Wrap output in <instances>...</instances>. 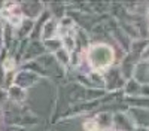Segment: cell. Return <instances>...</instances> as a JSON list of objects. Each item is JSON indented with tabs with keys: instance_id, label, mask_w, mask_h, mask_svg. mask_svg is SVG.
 Returning a JSON list of instances; mask_svg holds the SVG:
<instances>
[{
	"instance_id": "obj_10",
	"label": "cell",
	"mask_w": 149,
	"mask_h": 131,
	"mask_svg": "<svg viewBox=\"0 0 149 131\" xmlns=\"http://www.w3.org/2000/svg\"><path fill=\"white\" fill-rule=\"evenodd\" d=\"M43 48H45V49H48L49 52H54V54H55L58 49H61V48H63V45H61L60 37H54V39L45 40V42H43Z\"/></svg>"
},
{
	"instance_id": "obj_8",
	"label": "cell",
	"mask_w": 149,
	"mask_h": 131,
	"mask_svg": "<svg viewBox=\"0 0 149 131\" xmlns=\"http://www.w3.org/2000/svg\"><path fill=\"white\" fill-rule=\"evenodd\" d=\"M112 116H113V115L107 113V112H100V113H98L97 118H95V122H97L98 128L103 130V131L109 130L112 127Z\"/></svg>"
},
{
	"instance_id": "obj_2",
	"label": "cell",
	"mask_w": 149,
	"mask_h": 131,
	"mask_svg": "<svg viewBox=\"0 0 149 131\" xmlns=\"http://www.w3.org/2000/svg\"><path fill=\"white\" fill-rule=\"evenodd\" d=\"M39 75L36 73V71H26V70H22L19 71V73L15 76L14 79V85L22 88V89H26L29 87H33L36 82H39Z\"/></svg>"
},
{
	"instance_id": "obj_1",
	"label": "cell",
	"mask_w": 149,
	"mask_h": 131,
	"mask_svg": "<svg viewBox=\"0 0 149 131\" xmlns=\"http://www.w3.org/2000/svg\"><path fill=\"white\" fill-rule=\"evenodd\" d=\"M90 67L95 73L104 75L115 61V51L107 43H94L84 52Z\"/></svg>"
},
{
	"instance_id": "obj_16",
	"label": "cell",
	"mask_w": 149,
	"mask_h": 131,
	"mask_svg": "<svg viewBox=\"0 0 149 131\" xmlns=\"http://www.w3.org/2000/svg\"><path fill=\"white\" fill-rule=\"evenodd\" d=\"M8 100V92H5L2 88H0V103H3Z\"/></svg>"
},
{
	"instance_id": "obj_7",
	"label": "cell",
	"mask_w": 149,
	"mask_h": 131,
	"mask_svg": "<svg viewBox=\"0 0 149 131\" xmlns=\"http://www.w3.org/2000/svg\"><path fill=\"white\" fill-rule=\"evenodd\" d=\"M8 97L10 100H14L15 103H22L24 100H26V97H27V92H26V89H22V88H19L17 85H12L8 89Z\"/></svg>"
},
{
	"instance_id": "obj_17",
	"label": "cell",
	"mask_w": 149,
	"mask_h": 131,
	"mask_svg": "<svg viewBox=\"0 0 149 131\" xmlns=\"http://www.w3.org/2000/svg\"><path fill=\"white\" fill-rule=\"evenodd\" d=\"M2 31H3V28H2V26H0V36H2Z\"/></svg>"
},
{
	"instance_id": "obj_3",
	"label": "cell",
	"mask_w": 149,
	"mask_h": 131,
	"mask_svg": "<svg viewBox=\"0 0 149 131\" xmlns=\"http://www.w3.org/2000/svg\"><path fill=\"white\" fill-rule=\"evenodd\" d=\"M19 8H21V12H22V17L26 15L27 19L33 21L34 18H39L42 15L45 5L42 2H26V3H21Z\"/></svg>"
},
{
	"instance_id": "obj_18",
	"label": "cell",
	"mask_w": 149,
	"mask_h": 131,
	"mask_svg": "<svg viewBox=\"0 0 149 131\" xmlns=\"http://www.w3.org/2000/svg\"><path fill=\"white\" fill-rule=\"evenodd\" d=\"M106 131H115V130H112V128H109V130H106Z\"/></svg>"
},
{
	"instance_id": "obj_4",
	"label": "cell",
	"mask_w": 149,
	"mask_h": 131,
	"mask_svg": "<svg viewBox=\"0 0 149 131\" xmlns=\"http://www.w3.org/2000/svg\"><path fill=\"white\" fill-rule=\"evenodd\" d=\"M112 125H115V131H133L134 130V122L125 113H115L112 116Z\"/></svg>"
},
{
	"instance_id": "obj_11",
	"label": "cell",
	"mask_w": 149,
	"mask_h": 131,
	"mask_svg": "<svg viewBox=\"0 0 149 131\" xmlns=\"http://www.w3.org/2000/svg\"><path fill=\"white\" fill-rule=\"evenodd\" d=\"M33 30V21L31 19H26L21 22V26L18 27V37H24V36L30 34V31Z\"/></svg>"
},
{
	"instance_id": "obj_15",
	"label": "cell",
	"mask_w": 149,
	"mask_h": 131,
	"mask_svg": "<svg viewBox=\"0 0 149 131\" xmlns=\"http://www.w3.org/2000/svg\"><path fill=\"white\" fill-rule=\"evenodd\" d=\"M140 58H142L143 63H149V43H148V46L143 49V52L140 54Z\"/></svg>"
},
{
	"instance_id": "obj_19",
	"label": "cell",
	"mask_w": 149,
	"mask_h": 131,
	"mask_svg": "<svg viewBox=\"0 0 149 131\" xmlns=\"http://www.w3.org/2000/svg\"><path fill=\"white\" fill-rule=\"evenodd\" d=\"M148 18H149V8H148Z\"/></svg>"
},
{
	"instance_id": "obj_6",
	"label": "cell",
	"mask_w": 149,
	"mask_h": 131,
	"mask_svg": "<svg viewBox=\"0 0 149 131\" xmlns=\"http://www.w3.org/2000/svg\"><path fill=\"white\" fill-rule=\"evenodd\" d=\"M54 37H58V22L54 18H51V19H48L42 26L40 39L45 42V40L54 39Z\"/></svg>"
},
{
	"instance_id": "obj_13",
	"label": "cell",
	"mask_w": 149,
	"mask_h": 131,
	"mask_svg": "<svg viewBox=\"0 0 149 131\" xmlns=\"http://www.w3.org/2000/svg\"><path fill=\"white\" fill-rule=\"evenodd\" d=\"M15 66H17V63H15V60L12 58V57L6 58L5 61H3V64H2V67H3V70L6 71V73H9V71H14Z\"/></svg>"
},
{
	"instance_id": "obj_12",
	"label": "cell",
	"mask_w": 149,
	"mask_h": 131,
	"mask_svg": "<svg viewBox=\"0 0 149 131\" xmlns=\"http://www.w3.org/2000/svg\"><path fill=\"white\" fill-rule=\"evenodd\" d=\"M54 57L57 58V61L60 63V64H63V66H67V64H70V54L64 49V48H61V49H58L55 54H54Z\"/></svg>"
},
{
	"instance_id": "obj_5",
	"label": "cell",
	"mask_w": 149,
	"mask_h": 131,
	"mask_svg": "<svg viewBox=\"0 0 149 131\" xmlns=\"http://www.w3.org/2000/svg\"><path fill=\"white\" fill-rule=\"evenodd\" d=\"M104 78V85L109 87V89H116L124 85V76L119 70H107Z\"/></svg>"
},
{
	"instance_id": "obj_9",
	"label": "cell",
	"mask_w": 149,
	"mask_h": 131,
	"mask_svg": "<svg viewBox=\"0 0 149 131\" xmlns=\"http://www.w3.org/2000/svg\"><path fill=\"white\" fill-rule=\"evenodd\" d=\"M140 87L142 83H139L134 79H128L127 83H124V91H125L127 95H131V97H139L140 95Z\"/></svg>"
},
{
	"instance_id": "obj_14",
	"label": "cell",
	"mask_w": 149,
	"mask_h": 131,
	"mask_svg": "<svg viewBox=\"0 0 149 131\" xmlns=\"http://www.w3.org/2000/svg\"><path fill=\"white\" fill-rule=\"evenodd\" d=\"M82 127H84L85 131H100V128H98V125L95 122V119H86Z\"/></svg>"
}]
</instances>
